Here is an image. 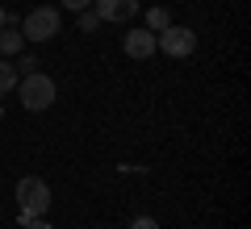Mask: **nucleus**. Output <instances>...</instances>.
Instances as JSON below:
<instances>
[{"instance_id": "nucleus-1", "label": "nucleus", "mask_w": 251, "mask_h": 229, "mask_svg": "<svg viewBox=\"0 0 251 229\" xmlns=\"http://www.w3.org/2000/svg\"><path fill=\"white\" fill-rule=\"evenodd\" d=\"M54 96H59V88L46 71H25V80H17V100L25 113H46L54 104Z\"/></svg>"}, {"instance_id": "nucleus-6", "label": "nucleus", "mask_w": 251, "mask_h": 229, "mask_svg": "<svg viewBox=\"0 0 251 229\" xmlns=\"http://www.w3.org/2000/svg\"><path fill=\"white\" fill-rule=\"evenodd\" d=\"M122 50H126V59H138V62L151 59V54H155V34H151V29H143V25H138V29H126Z\"/></svg>"}, {"instance_id": "nucleus-3", "label": "nucleus", "mask_w": 251, "mask_h": 229, "mask_svg": "<svg viewBox=\"0 0 251 229\" xmlns=\"http://www.w3.org/2000/svg\"><path fill=\"white\" fill-rule=\"evenodd\" d=\"M63 34V17H59V9L54 4H38V9H29L25 13V25H21V38L25 42H50V38H59Z\"/></svg>"}, {"instance_id": "nucleus-12", "label": "nucleus", "mask_w": 251, "mask_h": 229, "mask_svg": "<svg viewBox=\"0 0 251 229\" xmlns=\"http://www.w3.org/2000/svg\"><path fill=\"white\" fill-rule=\"evenodd\" d=\"M130 229H159V221H155V217H134Z\"/></svg>"}, {"instance_id": "nucleus-4", "label": "nucleus", "mask_w": 251, "mask_h": 229, "mask_svg": "<svg viewBox=\"0 0 251 229\" xmlns=\"http://www.w3.org/2000/svg\"><path fill=\"white\" fill-rule=\"evenodd\" d=\"M155 50H163L168 59H188V54L197 50V34L188 25H168L155 34Z\"/></svg>"}, {"instance_id": "nucleus-10", "label": "nucleus", "mask_w": 251, "mask_h": 229, "mask_svg": "<svg viewBox=\"0 0 251 229\" xmlns=\"http://www.w3.org/2000/svg\"><path fill=\"white\" fill-rule=\"evenodd\" d=\"M75 25H80L84 34H97V29H100V17H97L92 9H84V13H75Z\"/></svg>"}, {"instance_id": "nucleus-15", "label": "nucleus", "mask_w": 251, "mask_h": 229, "mask_svg": "<svg viewBox=\"0 0 251 229\" xmlns=\"http://www.w3.org/2000/svg\"><path fill=\"white\" fill-rule=\"evenodd\" d=\"M0 117H4V108H0Z\"/></svg>"}, {"instance_id": "nucleus-5", "label": "nucleus", "mask_w": 251, "mask_h": 229, "mask_svg": "<svg viewBox=\"0 0 251 229\" xmlns=\"http://www.w3.org/2000/svg\"><path fill=\"white\" fill-rule=\"evenodd\" d=\"M92 13H97L100 21L126 25L130 17H138V0H92Z\"/></svg>"}, {"instance_id": "nucleus-11", "label": "nucleus", "mask_w": 251, "mask_h": 229, "mask_svg": "<svg viewBox=\"0 0 251 229\" xmlns=\"http://www.w3.org/2000/svg\"><path fill=\"white\" fill-rule=\"evenodd\" d=\"M67 13H84V9H92V0H59Z\"/></svg>"}, {"instance_id": "nucleus-7", "label": "nucleus", "mask_w": 251, "mask_h": 229, "mask_svg": "<svg viewBox=\"0 0 251 229\" xmlns=\"http://www.w3.org/2000/svg\"><path fill=\"white\" fill-rule=\"evenodd\" d=\"M21 50H25V38H21V29L4 25V29H0V59H13V54H21Z\"/></svg>"}, {"instance_id": "nucleus-14", "label": "nucleus", "mask_w": 251, "mask_h": 229, "mask_svg": "<svg viewBox=\"0 0 251 229\" xmlns=\"http://www.w3.org/2000/svg\"><path fill=\"white\" fill-rule=\"evenodd\" d=\"M4 25H9V13H4V4H0V29H4Z\"/></svg>"}, {"instance_id": "nucleus-8", "label": "nucleus", "mask_w": 251, "mask_h": 229, "mask_svg": "<svg viewBox=\"0 0 251 229\" xmlns=\"http://www.w3.org/2000/svg\"><path fill=\"white\" fill-rule=\"evenodd\" d=\"M168 25H172V13L163 9V4L147 9V29H151V34H159V29H168Z\"/></svg>"}, {"instance_id": "nucleus-13", "label": "nucleus", "mask_w": 251, "mask_h": 229, "mask_svg": "<svg viewBox=\"0 0 251 229\" xmlns=\"http://www.w3.org/2000/svg\"><path fill=\"white\" fill-rule=\"evenodd\" d=\"M21 229H54V225H50V221H46V217H34V221H25V225H21Z\"/></svg>"}, {"instance_id": "nucleus-2", "label": "nucleus", "mask_w": 251, "mask_h": 229, "mask_svg": "<svg viewBox=\"0 0 251 229\" xmlns=\"http://www.w3.org/2000/svg\"><path fill=\"white\" fill-rule=\"evenodd\" d=\"M46 208H50V187H46V179L21 175L17 179V221L25 225L34 217H46Z\"/></svg>"}, {"instance_id": "nucleus-9", "label": "nucleus", "mask_w": 251, "mask_h": 229, "mask_svg": "<svg viewBox=\"0 0 251 229\" xmlns=\"http://www.w3.org/2000/svg\"><path fill=\"white\" fill-rule=\"evenodd\" d=\"M13 88H17V67L9 59H0V96H9Z\"/></svg>"}]
</instances>
